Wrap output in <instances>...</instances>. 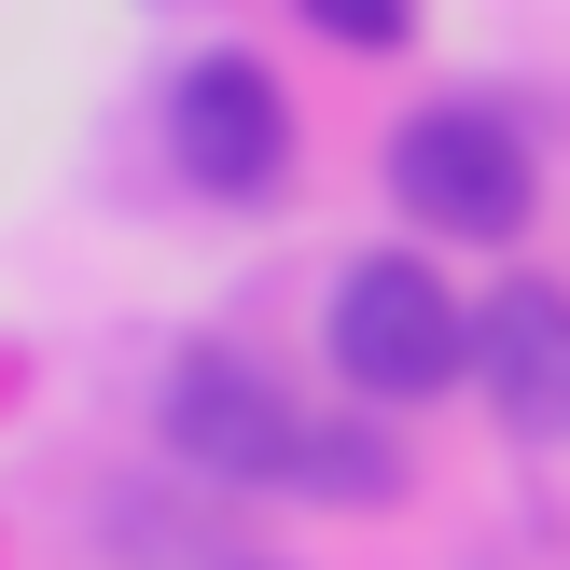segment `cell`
<instances>
[{"label": "cell", "instance_id": "6da1fadb", "mask_svg": "<svg viewBox=\"0 0 570 570\" xmlns=\"http://www.w3.org/2000/svg\"><path fill=\"white\" fill-rule=\"evenodd\" d=\"M167 445L223 488H334V501H390V445L362 432H321L265 362L237 348H181L167 362Z\"/></svg>", "mask_w": 570, "mask_h": 570}, {"label": "cell", "instance_id": "5b68a950", "mask_svg": "<svg viewBox=\"0 0 570 570\" xmlns=\"http://www.w3.org/2000/svg\"><path fill=\"white\" fill-rule=\"evenodd\" d=\"M473 376H488L501 432H570V293H543V278H515V293L473 321Z\"/></svg>", "mask_w": 570, "mask_h": 570}, {"label": "cell", "instance_id": "277c9868", "mask_svg": "<svg viewBox=\"0 0 570 570\" xmlns=\"http://www.w3.org/2000/svg\"><path fill=\"white\" fill-rule=\"evenodd\" d=\"M167 154L195 195H265L293 167V98L265 83V56H195L167 83Z\"/></svg>", "mask_w": 570, "mask_h": 570}, {"label": "cell", "instance_id": "3957f363", "mask_svg": "<svg viewBox=\"0 0 570 570\" xmlns=\"http://www.w3.org/2000/svg\"><path fill=\"white\" fill-rule=\"evenodd\" d=\"M390 195L432 237H515L543 209V167H529V139L488 98H445V111H404L390 126Z\"/></svg>", "mask_w": 570, "mask_h": 570}, {"label": "cell", "instance_id": "8992f818", "mask_svg": "<svg viewBox=\"0 0 570 570\" xmlns=\"http://www.w3.org/2000/svg\"><path fill=\"white\" fill-rule=\"evenodd\" d=\"M306 28H321V42H348V56H390L417 28V0H293Z\"/></svg>", "mask_w": 570, "mask_h": 570}, {"label": "cell", "instance_id": "7a4b0ae2", "mask_svg": "<svg viewBox=\"0 0 570 570\" xmlns=\"http://www.w3.org/2000/svg\"><path fill=\"white\" fill-rule=\"evenodd\" d=\"M334 376L362 404H432V390L473 376V306L417 250H376V265L334 278Z\"/></svg>", "mask_w": 570, "mask_h": 570}]
</instances>
